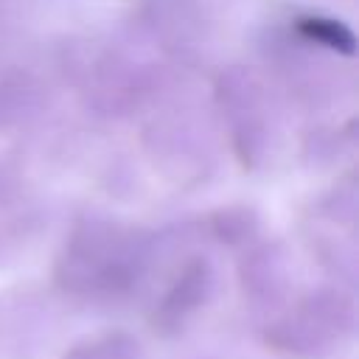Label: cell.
Masks as SVG:
<instances>
[{
	"instance_id": "6da1fadb",
	"label": "cell",
	"mask_w": 359,
	"mask_h": 359,
	"mask_svg": "<svg viewBox=\"0 0 359 359\" xmlns=\"http://www.w3.org/2000/svg\"><path fill=\"white\" fill-rule=\"evenodd\" d=\"M297 31L317 42V45H325L331 50H339V53H353L356 48V39L351 34L348 25H342L339 20H328V17H303L297 20Z\"/></svg>"
}]
</instances>
